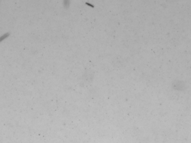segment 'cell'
<instances>
[{
  "mask_svg": "<svg viewBox=\"0 0 191 143\" xmlns=\"http://www.w3.org/2000/svg\"><path fill=\"white\" fill-rule=\"evenodd\" d=\"M9 35H10L9 33H6V34H5L4 35L1 36L0 37V42H1L2 40H4L6 39V38H7V37L9 36Z\"/></svg>",
  "mask_w": 191,
  "mask_h": 143,
  "instance_id": "cell-1",
  "label": "cell"
}]
</instances>
